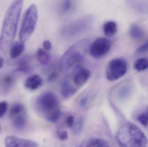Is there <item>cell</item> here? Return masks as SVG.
Listing matches in <instances>:
<instances>
[{
    "mask_svg": "<svg viewBox=\"0 0 148 147\" xmlns=\"http://www.w3.org/2000/svg\"><path fill=\"white\" fill-rule=\"evenodd\" d=\"M23 4V0H14L8 9L0 35V51L6 53L13 44Z\"/></svg>",
    "mask_w": 148,
    "mask_h": 147,
    "instance_id": "6da1fadb",
    "label": "cell"
},
{
    "mask_svg": "<svg viewBox=\"0 0 148 147\" xmlns=\"http://www.w3.org/2000/svg\"><path fill=\"white\" fill-rule=\"evenodd\" d=\"M119 146L123 147H144L147 144V137L135 124L126 123L121 126L116 135Z\"/></svg>",
    "mask_w": 148,
    "mask_h": 147,
    "instance_id": "7a4b0ae2",
    "label": "cell"
},
{
    "mask_svg": "<svg viewBox=\"0 0 148 147\" xmlns=\"http://www.w3.org/2000/svg\"><path fill=\"white\" fill-rule=\"evenodd\" d=\"M88 40L83 39L70 47L63 54L60 62L61 68L66 71L82 62L89 49Z\"/></svg>",
    "mask_w": 148,
    "mask_h": 147,
    "instance_id": "3957f363",
    "label": "cell"
},
{
    "mask_svg": "<svg viewBox=\"0 0 148 147\" xmlns=\"http://www.w3.org/2000/svg\"><path fill=\"white\" fill-rule=\"evenodd\" d=\"M38 18L37 7L35 4H31L26 10L23 16L19 34L20 41L26 42L31 37L35 29Z\"/></svg>",
    "mask_w": 148,
    "mask_h": 147,
    "instance_id": "277c9868",
    "label": "cell"
},
{
    "mask_svg": "<svg viewBox=\"0 0 148 147\" xmlns=\"http://www.w3.org/2000/svg\"><path fill=\"white\" fill-rule=\"evenodd\" d=\"M94 21L92 15L85 16L81 17L62 28L61 34L67 39L77 37L88 30L91 28Z\"/></svg>",
    "mask_w": 148,
    "mask_h": 147,
    "instance_id": "5b68a950",
    "label": "cell"
},
{
    "mask_svg": "<svg viewBox=\"0 0 148 147\" xmlns=\"http://www.w3.org/2000/svg\"><path fill=\"white\" fill-rule=\"evenodd\" d=\"M36 109L47 120L53 114L60 110L57 98L51 92L40 95L36 101Z\"/></svg>",
    "mask_w": 148,
    "mask_h": 147,
    "instance_id": "8992f818",
    "label": "cell"
},
{
    "mask_svg": "<svg viewBox=\"0 0 148 147\" xmlns=\"http://www.w3.org/2000/svg\"><path fill=\"white\" fill-rule=\"evenodd\" d=\"M127 70V62L122 58H115L109 63L106 72V77L110 81L117 80L123 77Z\"/></svg>",
    "mask_w": 148,
    "mask_h": 147,
    "instance_id": "52a82bcc",
    "label": "cell"
},
{
    "mask_svg": "<svg viewBox=\"0 0 148 147\" xmlns=\"http://www.w3.org/2000/svg\"><path fill=\"white\" fill-rule=\"evenodd\" d=\"M111 42L109 40L100 37L95 40L90 46L89 53L95 58H100L106 55L110 51Z\"/></svg>",
    "mask_w": 148,
    "mask_h": 147,
    "instance_id": "ba28073f",
    "label": "cell"
},
{
    "mask_svg": "<svg viewBox=\"0 0 148 147\" xmlns=\"http://www.w3.org/2000/svg\"><path fill=\"white\" fill-rule=\"evenodd\" d=\"M16 82L15 76L11 72L0 74V94L7 95L14 87Z\"/></svg>",
    "mask_w": 148,
    "mask_h": 147,
    "instance_id": "9c48e42d",
    "label": "cell"
},
{
    "mask_svg": "<svg viewBox=\"0 0 148 147\" xmlns=\"http://www.w3.org/2000/svg\"><path fill=\"white\" fill-rule=\"evenodd\" d=\"M7 147H37L38 144L30 140L17 138L13 135L7 136L4 140Z\"/></svg>",
    "mask_w": 148,
    "mask_h": 147,
    "instance_id": "30bf717a",
    "label": "cell"
},
{
    "mask_svg": "<svg viewBox=\"0 0 148 147\" xmlns=\"http://www.w3.org/2000/svg\"><path fill=\"white\" fill-rule=\"evenodd\" d=\"M79 147H108L110 146L108 142L100 138H90L85 140L80 143Z\"/></svg>",
    "mask_w": 148,
    "mask_h": 147,
    "instance_id": "8fae6325",
    "label": "cell"
},
{
    "mask_svg": "<svg viewBox=\"0 0 148 147\" xmlns=\"http://www.w3.org/2000/svg\"><path fill=\"white\" fill-rule=\"evenodd\" d=\"M42 82L40 76L38 75H32L26 79L25 86L29 89L34 90L42 85Z\"/></svg>",
    "mask_w": 148,
    "mask_h": 147,
    "instance_id": "7c38bea8",
    "label": "cell"
},
{
    "mask_svg": "<svg viewBox=\"0 0 148 147\" xmlns=\"http://www.w3.org/2000/svg\"><path fill=\"white\" fill-rule=\"evenodd\" d=\"M91 72L89 70L87 69H82L74 76V83L77 85H82L88 81Z\"/></svg>",
    "mask_w": 148,
    "mask_h": 147,
    "instance_id": "4fadbf2b",
    "label": "cell"
},
{
    "mask_svg": "<svg viewBox=\"0 0 148 147\" xmlns=\"http://www.w3.org/2000/svg\"><path fill=\"white\" fill-rule=\"evenodd\" d=\"M13 126L16 129L21 130L24 128L27 123V115L26 112H23L20 114L11 118Z\"/></svg>",
    "mask_w": 148,
    "mask_h": 147,
    "instance_id": "5bb4252c",
    "label": "cell"
},
{
    "mask_svg": "<svg viewBox=\"0 0 148 147\" xmlns=\"http://www.w3.org/2000/svg\"><path fill=\"white\" fill-rule=\"evenodd\" d=\"M76 91V89L70 84L68 80H65L63 81L60 90L61 94L63 97L66 98H69L73 96Z\"/></svg>",
    "mask_w": 148,
    "mask_h": 147,
    "instance_id": "9a60e30c",
    "label": "cell"
},
{
    "mask_svg": "<svg viewBox=\"0 0 148 147\" xmlns=\"http://www.w3.org/2000/svg\"><path fill=\"white\" fill-rule=\"evenodd\" d=\"M15 70L16 72L28 74L32 71V68L27 58H23L18 61L17 67Z\"/></svg>",
    "mask_w": 148,
    "mask_h": 147,
    "instance_id": "2e32d148",
    "label": "cell"
},
{
    "mask_svg": "<svg viewBox=\"0 0 148 147\" xmlns=\"http://www.w3.org/2000/svg\"><path fill=\"white\" fill-rule=\"evenodd\" d=\"M25 49L24 42L16 41L11 45L10 51V55L12 59H15L19 57Z\"/></svg>",
    "mask_w": 148,
    "mask_h": 147,
    "instance_id": "e0dca14e",
    "label": "cell"
},
{
    "mask_svg": "<svg viewBox=\"0 0 148 147\" xmlns=\"http://www.w3.org/2000/svg\"><path fill=\"white\" fill-rule=\"evenodd\" d=\"M103 30L104 35L107 37H112L117 33V26L115 22H107L103 26Z\"/></svg>",
    "mask_w": 148,
    "mask_h": 147,
    "instance_id": "ac0fdd59",
    "label": "cell"
},
{
    "mask_svg": "<svg viewBox=\"0 0 148 147\" xmlns=\"http://www.w3.org/2000/svg\"><path fill=\"white\" fill-rule=\"evenodd\" d=\"M75 0H62L60 6V11L62 14L70 13L74 9Z\"/></svg>",
    "mask_w": 148,
    "mask_h": 147,
    "instance_id": "d6986e66",
    "label": "cell"
},
{
    "mask_svg": "<svg viewBox=\"0 0 148 147\" xmlns=\"http://www.w3.org/2000/svg\"><path fill=\"white\" fill-rule=\"evenodd\" d=\"M37 58L41 64L46 66L48 64L51 60V57L47 51L41 48L37 50Z\"/></svg>",
    "mask_w": 148,
    "mask_h": 147,
    "instance_id": "ffe728a7",
    "label": "cell"
},
{
    "mask_svg": "<svg viewBox=\"0 0 148 147\" xmlns=\"http://www.w3.org/2000/svg\"><path fill=\"white\" fill-rule=\"evenodd\" d=\"M130 35L132 39H141L144 37L145 33L143 28L136 24H133L130 26Z\"/></svg>",
    "mask_w": 148,
    "mask_h": 147,
    "instance_id": "44dd1931",
    "label": "cell"
},
{
    "mask_svg": "<svg viewBox=\"0 0 148 147\" xmlns=\"http://www.w3.org/2000/svg\"><path fill=\"white\" fill-rule=\"evenodd\" d=\"M24 106L21 103H16L10 107V118L14 117L25 112Z\"/></svg>",
    "mask_w": 148,
    "mask_h": 147,
    "instance_id": "7402d4cb",
    "label": "cell"
},
{
    "mask_svg": "<svg viewBox=\"0 0 148 147\" xmlns=\"http://www.w3.org/2000/svg\"><path fill=\"white\" fill-rule=\"evenodd\" d=\"M134 68L137 71H142L148 68V59L141 58L139 59L135 64Z\"/></svg>",
    "mask_w": 148,
    "mask_h": 147,
    "instance_id": "603a6c76",
    "label": "cell"
},
{
    "mask_svg": "<svg viewBox=\"0 0 148 147\" xmlns=\"http://www.w3.org/2000/svg\"><path fill=\"white\" fill-rule=\"evenodd\" d=\"M84 121L82 117H79L75 123H74L73 127V132L75 135H78L82 133L83 129Z\"/></svg>",
    "mask_w": 148,
    "mask_h": 147,
    "instance_id": "cb8c5ba5",
    "label": "cell"
},
{
    "mask_svg": "<svg viewBox=\"0 0 148 147\" xmlns=\"http://www.w3.org/2000/svg\"><path fill=\"white\" fill-rule=\"evenodd\" d=\"M139 121L144 127H147L148 125V107L143 111L140 113L136 117Z\"/></svg>",
    "mask_w": 148,
    "mask_h": 147,
    "instance_id": "d4e9b609",
    "label": "cell"
},
{
    "mask_svg": "<svg viewBox=\"0 0 148 147\" xmlns=\"http://www.w3.org/2000/svg\"><path fill=\"white\" fill-rule=\"evenodd\" d=\"M8 108V104L6 101L0 102V118H2L6 114Z\"/></svg>",
    "mask_w": 148,
    "mask_h": 147,
    "instance_id": "484cf974",
    "label": "cell"
},
{
    "mask_svg": "<svg viewBox=\"0 0 148 147\" xmlns=\"http://www.w3.org/2000/svg\"><path fill=\"white\" fill-rule=\"evenodd\" d=\"M59 139L62 141H66L68 139V133L66 131H60L58 132Z\"/></svg>",
    "mask_w": 148,
    "mask_h": 147,
    "instance_id": "4316f807",
    "label": "cell"
},
{
    "mask_svg": "<svg viewBox=\"0 0 148 147\" xmlns=\"http://www.w3.org/2000/svg\"><path fill=\"white\" fill-rule=\"evenodd\" d=\"M66 122L67 126L70 128H72L73 127L74 123H75V118L73 116H69L67 118Z\"/></svg>",
    "mask_w": 148,
    "mask_h": 147,
    "instance_id": "83f0119b",
    "label": "cell"
},
{
    "mask_svg": "<svg viewBox=\"0 0 148 147\" xmlns=\"http://www.w3.org/2000/svg\"><path fill=\"white\" fill-rule=\"evenodd\" d=\"M148 51V41L144 45L140 46L138 49H137V53H143Z\"/></svg>",
    "mask_w": 148,
    "mask_h": 147,
    "instance_id": "f1b7e54d",
    "label": "cell"
},
{
    "mask_svg": "<svg viewBox=\"0 0 148 147\" xmlns=\"http://www.w3.org/2000/svg\"><path fill=\"white\" fill-rule=\"evenodd\" d=\"M43 48L47 51H49L52 48V44L51 42L49 40H45L42 43Z\"/></svg>",
    "mask_w": 148,
    "mask_h": 147,
    "instance_id": "f546056e",
    "label": "cell"
},
{
    "mask_svg": "<svg viewBox=\"0 0 148 147\" xmlns=\"http://www.w3.org/2000/svg\"><path fill=\"white\" fill-rule=\"evenodd\" d=\"M88 97H84L82 98L80 101V104H79L80 106L82 108L85 107L88 104Z\"/></svg>",
    "mask_w": 148,
    "mask_h": 147,
    "instance_id": "4dcf8cb0",
    "label": "cell"
},
{
    "mask_svg": "<svg viewBox=\"0 0 148 147\" xmlns=\"http://www.w3.org/2000/svg\"><path fill=\"white\" fill-rule=\"evenodd\" d=\"M57 74L56 72H52L49 76L48 78V81L49 82H53L56 79L57 77Z\"/></svg>",
    "mask_w": 148,
    "mask_h": 147,
    "instance_id": "1f68e13d",
    "label": "cell"
},
{
    "mask_svg": "<svg viewBox=\"0 0 148 147\" xmlns=\"http://www.w3.org/2000/svg\"><path fill=\"white\" fill-rule=\"evenodd\" d=\"M3 63H4L3 59V58L0 56V70L1 69L2 67L3 66Z\"/></svg>",
    "mask_w": 148,
    "mask_h": 147,
    "instance_id": "d6a6232c",
    "label": "cell"
},
{
    "mask_svg": "<svg viewBox=\"0 0 148 147\" xmlns=\"http://www.w3.org/2000/svg\"><path fill=\"white\" fill-rule=\"evenodd\" d=\"M1 126H0V131H1Z\"/></svg>",
    "mask_w": 148,
    "mask_h": 147,
    "instance_id": "836d02e7",
    "label": "cell"
}]
</instances>
